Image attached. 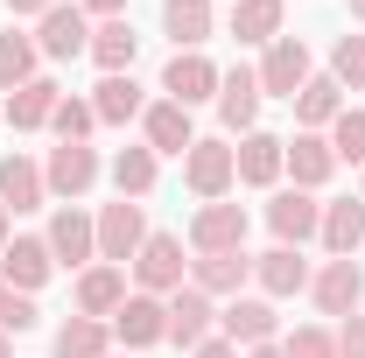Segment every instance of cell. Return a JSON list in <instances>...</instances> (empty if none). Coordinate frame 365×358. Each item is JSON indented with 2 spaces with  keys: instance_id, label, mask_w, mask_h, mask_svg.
Wrapping results in <instances>:
<instances>
[{
  "instance_id": "cell-1",
  "label": "cell",
  "mask_w": 365,
  "mask_h": 358,
  "mask_svg": "<svg viewBox=\"0 0 365 358\" xmlns=\"http://www.w3.org/2000/svg\"><path fill=\"white\" fill-rule=\"evenodd\" d=\"M106 176V162H98V148L91 140H56L49 148V162H43V183H49V197L56 204H85V190Z\"/></svg>"
},
{
  "instance_id": "cell-2",
  "label": "cell",
  "mask_w": 365,
  "mask_h": 358,
  "mask_svg": "<svg viewBox=\"0 0 365 358\" xmlns=\"http://www.w3.org/2000/svg\"><path fill=\"white\" fill-rule=\"evenodd\" d=\"M253 78H260V98H295V91L317 78L309 43H302V36H274V43L260 49V63H253Z\"/></svg>"
},
{
  "instance_id": "cell-3",
  "label": "cell",
  "mask_w": 365,
  "mask_h": 358,
  "mask_svg": "<svg viewBox=\"0 0 365 358\" xmlns=\"http://www.w3.org/2000/svg\"><path fill=\"white\" fill-rule=\"evenodd\" d=\"M182 281H190V260H182V239L176 232H148L140 239V253H134V288L140 295H176Z\"/></svg>"
},
{
  "instance_id": "cell-4",
  "label": "cell",
  "mask_w": 365,
  "mask_h": 358,
  "mask_svg": "<svg viewBox=\"0 0 365 358\" xmlns=\"http://www.w3.org/2000/svg\"><path fill=\"white\" fill-rule=\"evenodd\" d=\"M182 183H190V197H197V204H218V197H232V183H239L232 140H197V148L182 155Z\"/></svg>"
},
{
  "instance_id": "cell-5",
  "label": "cell",
  "mask_w": 365,
  "mask_h": 358,
  "mask_svg": "<svg viewBox=\"0 0 365 358\" xmlns=\"http://www.w3.org/2000/svg\"><path fill=\"white\" fill-rule=\"evenodd\" d=\"M43 239H49V253H56V267H78V274H85L91 260H98V218L78 211V204H56Z\"/></svg>"
},
{
  "instance_id": "cell-6",
  "label": "cell",
  "mask_w": 365,
  "mask_h": 358,
  "mask_svg": "<svg viewBox=\"0 0 365 358\" xmlns=\"http://www.w3.org/2000/svg\"><path fill=\"white\" fill-rule=\"evenodd\" d=\"M36 49H43V63H71V56H85L91 49V14L78 0H56L43 21H36Z\"/></svg>"
},
{
  "instance_id": "cell-7",
  "label": "cell",
  "mask_w": 365,
  "mask_h": 358,
  "mask_svg": "<svg viewBox=\"0 0 365 358\" xmlns=\"http://www.w3.org/2000/svg\"><path fill=\"white\" fill-rule=\"evenodd\" d=\"M246 204H197V218H190V253H246Z\"/></svg>"
},
{
  "instance_id": "cell-8",
  "label": "cell",
  "mask_w": 365,
  "mask_h": 358,
  "mask_svg": "<svg viewBox=\"0 0 365 358\" xmlns=\"http://www.w3.org/2000/svg\"><path fill=\"white\" fill-rule=\"evenodd\" d=\"M218 337H232L239 352H253V344H281V316H274L267 295H232L225 310H218Z\"/></svg>"
},
{
  "instance_id": "cell-9",
  "label": "cell",
  "mask_w": 365,
  "mask_h": 358,
  "mask_svg": "<svg viewBox=\"0 0 365 358\" xmlns=\"http://www.w3.org/2000/svg\"><path fill=\"white\" fill-rule=\"evenodd\" d=\"M309 302H317L323 316H359V302H365V267L359 260H323L317 274H309Z\"/></svg>"
},
{
  "instance_id": "cell-10",
  "label": "cell",
  "mask_w": 365,
  "mask_h": 358,
  "mask_svg": "<svg viewBox=\"0 0 365 358\" xmlns=\"http://www.w3.org/2000/svg\"><path fill=\"white\" fill-rule=\"evenodd\" d=\"M267 232H274V246H302V239H317V232H323V197H317V190H274Z\"/></svg>"
},
{
  "instance_id": "cell-11",
  "label": "cell",
  "mask_w": 365,
  "mask_h": 358,
  "mask_svg": "<svg viewBox=\"0 0 365 358\" xmlns=\"http://www.w3.org/2000/svg\"><path fill=\"white\" fill-rule=\"evenodd\" d=\"M113 337L127 344V352H148V344H169V302L162 295H127L120 310H113Z\"/></svg>"
},
{
  "instance_id": "cell-12",
  "label": "cell",
  "mask_w": 365,
  "mask_h": 358,
  "mask_svg": "<svg viewBox=\"0 0 365 358\" xmlns=\"http://www.w3.org/2000/svg\"><path fill=\"white\" fill-rule=\"evenodd\" d=\"M140 239H148V211H140L134 197H120V204H106V211H98V260L127 267V260L140 253Z\"/></svg>"
},
{
  "instance_id": "cell-13",
  "label": "cell",
  "mask_w": 365,
  "mask_h": 358,
  "mask_svg": "<svg viewBox=\"0 0 365 358\" xmlns=\"http://www.w3.org/2000/svg\"><path fill=\"white\" fill-rule=\"evenodd\" d=\"M49 274H56V253H49V239H29V232H14V239H7V253H0V281H7V288H21V295H43Z\"/></svg>"
},
{
  "instance_id": "cell-14",
  "label": "cell",
  "mask_w": 365,
  "mask_h": 358,
  "mask_svg": "<svg viewBox=\"0 0 365 358\" xmlns=\"http://www.w3.org/2000/svg\"><path fill=\"white\" fill-rule=\"evenodd\" d=\"M218 63L204 56V49H176L169 56V71H162V98H176V106H204V98H218Z\"/></svg>"
},
{
  "instance_id": "cell-15",
  "label": "cell",
  "mask_w": 365,
  "mask_h": 358,
  "mask_svg": "<svg viewBox=\"0 0 365 358\" xmlns=\"http://www.w3.org/2000/svg\"><path fill=\"white\" fill-rule=\"evenodd\" d=\"M232 162H239V183H246V190H274V183L288 176V140L253 127V134H239Z\"/></svg>"
},
{
  "instance_id": "cell-16",
  "label": "cell",
  "mask_w": 365,
  "mask_h": 358,
  "mask_svg": "<svg viewBox=\"0 0 365 358\" xmlns=\"http://www.w3.org/2000/svg\"><path fill=\"white\" fill-rule=\"evenodd\" d=\"M218 120H225V134H253L260 127V78H253V63H232L225 78H218Z\"/></svg>"
},
{
  "instance_id": "cell-17",
  "label": "cell",
  "mask_w": 365,
  "mask_h": 358,
  "mask_svg": "<svg viewBox=\"0 0 365 358\" xmlns=\"http://www.w3.org/2000/svg\"><path fill=\"white\" fill-rule=\"evenodd\" d=\"M204 337H218V302H211L204 288H190V281H182L176 295H169V344L197 352Z\"/></svg>"
},
{
  "instance_id": "cell-18",
  "label": "cell",
  "mask_w": 365,
  "mask_h": 358,
  "mask_svg": "<svg viewBox=\"0 0 365 358\" xmlns=\"http://www.w3.org/2000/svg\"><path fill=\"white\" fill-rule=\"evenodd\" d=\"M309 260H302V246H267L260 260H253V281H260V295L281 302V295H309Z\"/></svg>"
},
{
  "instance_id": "cell-19",
  "label": "cell",
  "mask_w": 365,
  "mask_h": 358,
  "mask_svg": "<svg viewBox=\"0 0 365 358\" xmlns=\"http://www.w3.org/2000/svg\"><path fill=\"white\" fill-rule=\"evenodd\" d=\"M71 295H78V316L113 323V310H120L134 288H127V267H113V260H91V267L78 274V288H71Z\"/></svg>"
},
{
  "instance_id": "cell-20",
  "label": "cell",
  "mask_w": 365,
  "mask_h": 358,
  "mask_svg": "<svg viewBox=\"0 0 365 358\" xmlns=\"http://www.w3.org/2000/svg\"><path fill=\"white\" fill-rule=\"evenodd\" d=\"M140 140H148L155 155H190V148H197L190 106H176V98H155V106L140 113Z\"/></svg>"
},
{
  "instance_id": "cell-21",
  "label": "cell",
  "mask_w": 365,
  "mask_h": 358,
  "mask_svg": "<svg viewBox=\"0 0 365 358\" xmlns=\"http://www.w3.org/2000/svg\"><path fill=\"white\" fill-rule=\"evenodd\" d=\"M288 106H295V134H330V120H337V113H344L351 98H344V85H337V78L323 71V78H309V85L295 91Z\"/></svg>"
},
{
  "instance_id": "cell-22",
  "label": "cell",
  "mask_w": 365,
  "mask_h": 358,
  "mask_svg": "<svg viewBox=\"0 0 365 358\" xmlns=\"http://www.w3.org/2000/svg\"><path fill=\"white\" fill-rule=\"evenodd\" d=\"M246 281H253V253H197L190 260V288H204L211 302L218 295H246Z\"/></svg>"
},
{
  "instance_id": "cell-23",
  "label": "cell",
  "mask_w": 365,
  "mask_h": 358,
  "mask_svg": "<svg viewBox=\"0 0 365 358\" xmlns=\"http://www.w3.org/2000/svg\"><path fill=\"white\" fill-rule=\"evenodd\" d=\"M0 204L21 218V211H43L49 204V183H43V162L29 155H0Z\"/></svg>"
},
{
  "instance_id": "cell-24",
  "label": "cell",
  "mask_w": 365,
  "mask_h": 358,
  "mask_svg": "<svg viewBox=\"0 0 365 358\" xmlns=\"http://www.w3.org/2000/svg\"><path fill=\"white\" fill-rule=\"evenodd\" d=\"M323 253L330 260H351L365 246V197H337V204H323Z\"/></svg>"
},
{
  "instance_id": "cell-25",
  "label": "cell",
  "mask_w": 365,
  "mask_h": 358,
  "mask_svg": "<svg viewBox=\"0 0 365 358\" xmlns=\"http://www.w3.org/2000/svg\"><path fill=\"white\" fill-rule=\"evenodd\" d=\"M91 63L106 71V78H120V71H134V56H140V36H134V21L127 14H113V21H98L91 29V49H85Z\"/></svg>"
},
{
  "instance_id": "cell-26",
  "label": "cell",
  "mask_w": 365,
  "mask_h": 358,
  "mask_svg": "<svg viewBox=\"0 0 365 358\" xmlns=\"http://www.w3.org/2000/svg\"><path fill=\"white\" fill-rule=\"evenodd\" d=\"M56 98H63L56 78H29L21 91H7V127H14V134H43L49 113H56Z\"/></svg>"
},
{
  "instance_id": "cell-27",
  "label": "cell",
  "mask_w": 365,
  "mask_h": 358,
  "mask_svg": "<svg viewBox=\"0 0 365 358\" xmlns=\"http://www.w3.org/2000/svg\"><path fill=\"white\" fill-rule=\"evenodd\" d=\"M106 176H113V190H120V197H134V204H140V197L155 190V176H162V155H155L148 140H127V148L106 162Z\"/></svg>"
},
{
  "instance_id": "cell-28",
  "label": "cell",
  "mask_w": 365,
  "mask_h": 358,
  "mask_svg": "<svg viewBox=\"0 0 365 358\" xmlns=\"http://www.w3.org/2000/svg\"><path fill=\"white\" fill-rule=\"evenodd\" d=\"M288 176H295V190H323V183L337 176V148H330V134H295V140H288Z\"/></svg>"
},
{
  "instance_id": "cell-29",
  "label": "cell",
  "mask_w": 365,
  "mask_h": 358,
  "mask_svg": "<svg viewBox=\"0 0 365 358\" xmlns=\"http://www.w3.org/2000/svg\"><path fill=\"white\" fill-rule=\"evenodd\" d=\"M91 113H98V127H127V120H140V113H148V98H140L134 71L98 78V85H91Z\"/></svg>"
},
{
  "instance_id": "cell-30",
  "label": "cell",
  "mask_w": 365,
  "mask_h": 358,
  "mask_svg": "<svg viewBox=\"0 0 365 358\" xmlns=\"http://www.w3.org/2000/svg\"><path fill=\"white\" fill-rule=\"evenodd\" d=\"M29 78H43V49L36 36H21V21L0 29V91H21Z\"/></svg>"
},
{
  "instance_id": "cell-31",
  "label": "cell",
  "mask_w": 365,
  "mask_h": 358,
  "mask_svg": "<svg viewBox=\"0 0 365 358\" xmlns=\"http://www.w3.org/2000/svg\"><path fill=\"white\" fill-rule=\"evenodd\" d=\"M162 29L176 36V49H204L218 29V7L211 0H162Z\"/></svg>"
},
{
  "instance_id": "cell-32",
  "label": "cell",
  "mask_w": 365,
  "mask_h": 358,
  "mask_svg": "<svg viewBox=\"0 0 365 358\" xmlns=\"http://www.w3.org/2000/svg\"><path fill=\"white\" fill-rule=\"evenodd\" d=\"M106 352H113V323H98V316H71L49 337V358H106Z\"/></svg>"
},
{
  "instance_id": "cell-33",
  "label": "cell",
  "mask_w": 365,
  "mask_h": 358,
  "mask_svg": "<svg viewBox=\"0 0 365 358\" xmlns=\"http://www.w3.org/2000/svg\"><path fill=\"white\" fill-rule=\"evenodd\" d=\"M281 14H288V0H232V43H260L267 49L281 36Z\"/></svg>"
},
{
  "instance_id": "cell-34",
  "label": "cell",
  "mask_w": 365,
  "mask_h": 358,
  "mask_svg": "<svg viewBox=\"0 0 365 358\" xmlns=\"http://www.w3.org/2000/svg\"><path fill=\"white\" fill-rule=\"evenodd\" d=\"M91 127H98L91 98H78V91H63V98H56V113H49V134H56V140H91Z\"/></svg>"
},
{
  "instance_id": "cell-35",
  "label": "cell",
  "mask_w": 365,
  "mask_h": 358,
  "mask_svg": "<svg viewBox=\"0 0 365 358\" xmlns=\"http://www.w3.org/2000/svg\"><path fill=\"white\" fill-rule=\"evenodd\" d=\"M330 148H337V169H344V162L365 169V113L359 106H344V113L330 120Z\"/></svg>"
},
{
  "instance_id": "cell-36",
  "label": "cell",
  "mask_w": 365,
  "mask_h": 358,
  "mask_svg": "<svg viewBox=\"0 0 365 358\" xmlns=\"http://www.w3.org/2000/svg\"><path fill=\"white\" fill-rule=\"evenodd\" d=\"M330 78L344 91H365V36H337L330 43Z\"/></svg>"
},
{
  "instance_id": "cell-37",
  "label": "cell",
  "mask_w": 365,
  "mask_h": 358,
  "mask_svg": "<svg viewBox=\"0 0 365 358\" xmlns=\"http://www.w3.org/2000/svg\"><path fill=\"white\" fill-rule=\"evenodd\" d=\"M281 358H337V330H323V323H295V330L281 337Z\"/></svg>"
},
{
  "instance_id": "cell-38",
  "label": "cell",
  "mask_w": 365,
  "mask_h": 358,
  "mask_svg": "<svg viewBox=\"0 0 365 358\" xmlns=\"http://www.w3.org/2000/svg\"><path fill=\"white\" fill-rule=\"evenodd\" d=\"M36 323H43L36 295H21V288H7V281H0V330H7V337H21V330H36Z\"/></svg>"
},
{
  "instance_id": "cell-39",
  "label": "cell",
  "mask_w": 365,
  "mask_h": 358,
  "mask_svg": "<svg viewBox=\"0 0 365 358\" xmlns=\"http://www.w3.org/2000/svg\"><path fill=\"white\" fill-rule=\"evenodd\" d=\"M337 358H365V316H344L337 323Z\"/></svg>"
},
{
  "instance_id": "cell-40",
  "label": "cell",
  "mask_w": 365,
  "mask_h": 358,
  "mask_svg": "<svg viewBox=\"0 0 365 358\" xmlns=\"http://www.w3.org/2000/svg\"><path fill=\"white\" fill-rule=\"evenodd\" d=\"M56 0H7V21H43Z\"/></svg>"
},
{
  "instance_id": "cell-41",
  "label": "cell",
  "mask_w": 365,
  "mask_h": 358,
  "mask_svg": "<svg viewBox=\"0 0 365 358\" xmlns=\"http://www.w3.org/2000/svg\"><path fill=\"white\" fill-rule=\"evenodd\" d=\"M190 358H239V344H232V337H204Z\"/></svg>"
},
{
  "instance_id": "cell-42",
  "label": "cell",
  "mask_w": 365,
  "mask_h": 358,
  "mask_svg": "<svg viewBox=\"0 0 365 358\" xmlns=\"http://www.w3.org/2000/svg\"><path fill=\"white\" fill-rule=\"evenodd\" d=\"M91 21H113V14H127V0H78Z\"/></svg>"
},
{
  "instance_id": "cell-43",
  "label": "cell",
  "mask_w": 365,
  "mask_h": 358,
  "mask_svg": "<svg viewBox=\"0 0 365 358\" xmlns=\"http://www.w3.org/2000/svg\"><path fill=\"white\" fill-rule=\"evenodd\" d=\"M7 239H14V211L0 204V253H7Z\"/></svg>"
},
{
  "instance_id": "cell-44",
  "label": "cell",
  "mask_w": 365,
  "mask_h": 358,
  "mask_svg": "<svg viewBox=\"0 0 365 358\" xmlns=\"http://www.w3.org/2000/svg\"><path fill=\"white\" fill-rule=\"evenodd\" d=\"M239 358H281V344H253V352H239Z\"/></svg>"
},
{
  "instance_id": "cell-45",
  "label": "cell",
  "mask_w": 365,
  "mask_h": 358,
  "mask_svg": "<svg viewBox=\"0 0 365 358\" xmlns=\"http://www.w3.org/2000/svg\"><path fill=\"white\" fill-rule=\"evenodd\" d=\"M0 358H14V337H7V330H0Z\"/></svg>"
},
{
  "instance_id": "cell-46",
  "label": "cell",
  "mask_w": 365,
  "mask_h": 358,
  "mask_svg": "<svg viewBox=\"0 0 365 358\" xmlns=\"http://www.w3.org/2000/svg\"><path fill=\"white\" fill-rule=\"evenodd\" d=\"M344 7H351V21H365V0H344Z\"/></svg>"
},
{
  "instance_id": "cell-47",
  "label": "cell",
  "mask_w": 365,
  "mask_h": 358,
  "mask_svg": "<svg viewBox=\"0 0 365 358\" xmlns=\"http://www.w3.org/2000/svg\"><path fill=\"white\" fill-rule=\"evenodd\" d=\"M106 358H127V352H106Z\"/></svg>"
},
{
  "instance_id": "cell-48",
  "label": "cell",
  "mask_w": 365,
  "mask_h": 358,
  "mask_svg": "<svg viewBox=\"0 0 365 358\" xmlns=\"http://www.w3.org/2000/svg\"><path fill=\"white\" fill-rule=\"evenodd\" d=\"M359 197H365V183H359Z\"/></svg>"
}]
</instances>
